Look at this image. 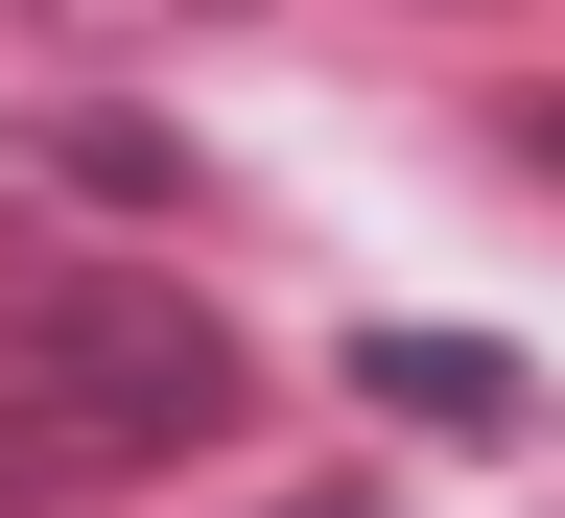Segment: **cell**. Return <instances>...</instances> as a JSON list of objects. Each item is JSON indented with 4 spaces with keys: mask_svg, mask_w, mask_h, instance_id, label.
Here are the masks:
<instances>
[{
    "mask_svg": "<svg viewBox=\"0 0 565 518\" xmlns=\"http://www.w3.org/2000/svg\"><path fill=\"white\" fill-rule=\"evenodd\" d=\"M236 401H259V353L212 330V283L166 260H0V518H118V495H166L236 448Z\"/></svg>",
    "mask_w": 565,
    "mask_h": 518,
    "instance_id": "cell-1",
    "label": "cell"
},
{
    "mask_svg": "<svg viewBox=\"0 0 565 518\" xmlns=\"http://www.w3.org/2000/svg\"><path fill=\"white\" fill-rule=\"evenodd\" d=\"M24 166H47L71 212H212V141H189V118H141V95H47V118H24Z\"/></svg>",
    "mask_w": 565,
    "mask_h": 518,
    "instance_id": "cell-2",
    "label": "cell"
},
{
    "mask_svg": "<svg viewBox=\"0 0 565 518\" xmlns=\"http://www.w3.org/2000/svg\"><path fill=\"white\" fill-rule=\"evenodd\" d=\"M353 401L448 424V448H519V424H542V378H519V353H471V330H353Z\"/></svg>",
    "mask_w": 565,
    "mask_h": 518,
    "instance_id": "cell-3",
    "label": "cell"
},
{
    "mask_svg": "<svg viewBox=\"0 0 565 518\" xmlns=\"http://www.w3.org/2000/svg\"><path fill=\"white\" fill-rule=\"evenodd\" d=\"M0 24H47V47H189V24H259V0H0Z\"/></svg>",
    "mask_w": 565,
    "mask_h": 518,
    "instance_id": "cell-4",
    "label": "cell"
},
{
    "mask_svg": "<svg viewBox=\"0 0 565 518\" xmlns=\"http://www.w3.org/2000/svg\"><path fill=\"white\" fill-rule=\"evenodd\" d=\"M494 141H519V166H542V189H565V95H494Z\"/></svg>",
    "mask_w": 565,
    "mask_h": 518,
    "instance_id": "cell-5",
    "label": "cell"
}]
</instances>
